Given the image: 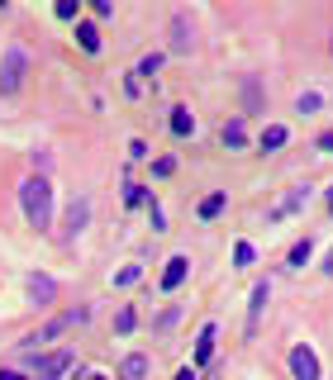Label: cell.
Masks as SVG:
<instances>
[{"label":"cell","instance_id":"obj_5","mask_svg":"<svg viewBox=\"0 0 333 380\" xmlns=\"http://www.w3.org/2000/svg\"><path fill=\"white\" fill-rule=\"evenodd\" d=\"M67 366H72V352H53V357H43V362H38V380H58Z\"/></svg>","mask_w":333,"mask_h":380},{"label":"cell","instance_id":"obj_8","mask_svg":"<svg viewBox=\"0 0 333 380\" xmlns=\"http://www.w3.org/2000/svg\"><path fill=\"white\" fill-rule=\"evenodd\" d=\"M77 43H81V52H100V29L95 24H77Z\"/></svg>","mask_w":333,"mask_h":380},{"label":"cell","instance_id":"obj_12","mask_svg":"<svg viewBox=\"0 0 333 380\" xmlns=\"http://www.w3.org/2000/svg\"><path fill=\"white\" fill-rule=\"evenodd\" d=\"M53 290H58V285L48 281V276H29V295L33 300H53Z\"/></svg>","mask_w":333,"mask_h":380},{"label":"cell","instance_id":"obj_1","mask_svg":"<svg viewBox=\"0 0 333 380\" xmlns=\"http://www.w3.org/2000/svg\"><path fill=\"white\" fill-rule=\"evenodd\" d=\"M19 205H24V219L33 228H48L53 223V186H48L43 176H29L24 186H19Z\"/></svg>","mask_w":333,"mask_h":380},{"label":"cell","instance_id":"obj_22","mask_svg":"<svg viewBox=\"0 0 333 380\" xmlns=\"http://www.w3.org/2000/svg\"><path fill=\"white\" fill-rule=\"evenodd\" d=\"M319 147H324V152H333V133H324V138H319Z\"/></svg>","mask_w":333,"mask_h":380},{"label":"cell","instance_id":"obj_4","mask_svg":"<svg viewBox=\"0 0 333 380\" xmlns=\"http://www.w3.org/2000/svg\"><path fill=\"white\" fill-rule=\"evenodd\" d=\"M305 200H310V190H305V186H295V190H285L281 200H276V205H271V214H267V219L276 223V219H285V214H295V209H300Z\"/></svg>","mask_w":333,"mask_h":380},{"label":"cell","instance_id":"obj_15","mask_svg":"<svg viewBox=\"0 0 333 380\" xmlns=\"http://www.w3.org/2000/svg\"><path fill=\"white\" fill-rule=\"evenodd\" d=\"M224 142H229V147H243V142H248V133H243V124H224Z\"/></svg>","mask_w":333,"mask_h":380},{"label":"cell","instance_id":"obj_6","mask_svg":"<svg viewBox=\"0 0 333 380\" xmlns=\"http://www.w3.org/2000/svg\"><path fill=\"white\" fill-rule=\"evenodd\" d=\"M186 271H190L186 257H172V262H167V271H162V290H176V285L186 281Z\"/></svg>","mask_w":333,"mask_h":380},{"label":"cell","instance_id":"obj_7","mask_svg":"<svg viewBox=\"0 0 333 380\" xmlns=\"http://www.w3.org/2000/svg\"><path fill=\"white\" fill-rule=\"evenodd\" d=\"M214 337H219V328H214V323H205V328H200V337H195V366H205V362H209V352H214Z\"/></svg>","mask_w":333,"mask_h":380},{"label":"cell","instance_id":"obj_24","mask_svg":"<svg viewBox=\"0 0 333 380\" xmlns=\"http://www.w3.org/2000/svg\"><path fill=\"white\" fill-rule=\"evenodd\" d=\"M0 380H24V376H19V371H0Z\"/></svg>","mask_w":333,"mask_h":380},{"label":"cell","instance_id":"obj_17","mask_svg":"<svg viewBox=\"0 0 333 380\" xmlns=\"http://www.w3.org/2000/svg\"><path fill=\"white\" fill-rule=\"evenodd\" d=\"M305 262H310V238H305V242H295V247H290V267H305Z\"/></svg>","mask_w":333,"mask_h":380},{"label":"cell","instance_id":"obj_16","mask_svg":"<svg viewBox=\"0 0 333 380\" xmlns=\"http://www.w3.org/2000/svg\"><path fill=\"white\" fill-rule=\"evenodd\" d=\"M219 209H224V195H205V200H200V219H214Z\"/></svg>","mask_w":333,"mask_h":380},{"label":"cell","instance_id":"obj_2","mask_svg":"<svg viewBox=\"0 0 333 380\" xmlns=\"http://www.w3.org/2000/svg\"><path fill=\"white\" fill-rule=\"evenodd\" d=\"M24 48H5V62H0V91L15 95L19 86H24Z\"/></svg>","mask_w":333,"mask_h":380},{"label":"cell","instance_id":"obj_21","mask_svg":"<svg viewBox=\"0 0 333 380\" xmlns=\"http://www.w3.org/2000/svg\"><path fill=\"white\" fill-rule=\"evenodd\" d=\"M158 67H162V57H158V52H153V57H143V67H138V77H153V72H158Z\"/></svg>","mask_w":333,"mask_h":380},{"label":"cell","instance_id":"obj_25","mask_svg":"<svg viewBox=\"0 0 333 380\" xmlns=\"http://www.w3.org/2000/svg\"><path fill=\"white\" fill-rule=\"evenodd\" d=\"M329 276H333V252H329Z\"/></svg>","mask_w":333,"mask_h":380},{"label":"cell","instance_id":"obj_14","mask_svg":"<svg viewBox=\"0 0 333 380\" xmlns=\"http://www.w3.org/2000/svg\"><path fill=\"white\" fill-rule=\"evenodd\" d=\"M81 223H86V200L72 205V214H67V233H81Z\"/></svg>","mask_w":333,"mask_h":380},{"label":"cell","instance_id":"obj_26","mask_svg":"<svg viewBox=\"0 0 333 380\" xmlns=\"http://www.w3.org/2000/svg\"><path fill=\"white\" fill-rule=\"evenodd\" d=\"M329 209H333V190H329Z\"/></svg>","mask_w":333,"mask_h":380},{"label":"cell","instance_id":"obj_23","mask_svg":"<svg viewBox=\"0 0 333 380\" xmlns=\"http://www.w3.org/2000/svg\"><path fill=\"white\" fill-rule=\"evenodd\" d=\"M176 380H195V371H190V366H186V371H176Z\"/></svg>","mask_w":333,"mask_h":380},{"label":"cell","instance_id":"obj_9","mask_svg":"<svg viewBox=\"0 0 333 380\" xmlns=\"http://www.w3.org/2000/svg\"><path fill=\"white\" fill-rule=\"evenodd\" d=\"M285 138H290V133H285L281 124H271V128H262V152H276V147H285Z\"/></svg>","mask_w":333,"mask_h":380},{"label":"cell","instance_id":"obj_3","mask_svg":"<svg viewBox=\"0 0 333 380\" xmlns=\"http://www.w3.org/2000/svg\"><path fill=\"white\" fill-rule=\"evenodd\" d=\"M290 371H295V380H319V357L310 347H295L290 352Z\"/></svg>","mask_w":333,"mask_h":380},{"label":"cell","instance_id":"obj_20","mask_svg":"<svg viewBox=\"0 0 333 380\" xmlns=\"http://www.w3.org/2000/svg\"><path fill=\"white\" fill-rule=\"evenodd\" d=\"M234 262H238V267H253V247H248V242H238V247H234Z\"/></svg>","mask_w":333,"mask_h":380},{"label":"cell","instance_id":"obj_18","mask_svg":"<svg viewBox=\"0 0 333 380\" xmlns=\"http://www.w3.org/2000/svg\"><path fill=\"white\" fill-rule=\"evenodd\" d=\"M114 328H119V332H133V309H129V304L114 314Z\"/></svg>","mask_w":333,"mask_h":380},{"label":"cell","instance_id":"obj_10","mask_svg":"<svg viewBox=\"0 0 333 380\" xmlns=\"http://www.w3.org/2000/svg\"><path fill=\"white\" fill-rule=\"evenodd\" d=\"M172 33H176V38H172V48H176V52H190V29H186V15H176Z\"/></svg>","mask_w":333,"mask_h":380},{"label":"cell","instance_id":"obj_19","mask_svg":"<svg viewBox=\"0 0 333 380\" xmlns=\"http://www.w3.org/2000/svg\"><path fill=\"white\" fill-rule=\"evenodd\" d=\"M81 0H58V19H77Z\"/></svg>","mask_w":333,"mask_h":380},{"label":"cell","instance_id":"obj_27","mask_svg":"<svg viewBox=\"0 0 333 380\" xmlns=\"http://www.w3.org/2000/svg\"><path fill=\"white\" fill-rule=\"evenodd\" d=\"M91 380H110V376H91Z\"/></svg>","mask_w":333,"mask_h":380},{"label":"cell","instance_id":"obj_11","mask_svg":"<svg viewBox=\"0 0 333 380\" xmlns=\"http://www.w3.org/2000/svg\"><path fill=\"white\" fill-rule=\"evenodd\" d=\"M172 133H176V138L195 133V119H190V110H172Z\"/></svg>","mask_w":333,"mask_h":380},{"label":"cell","instance_id":"obj_13","mask_svg":"<svg viewBox=\"0 0 333 380\" xmlns=\"http://www.w3.org/2000/svg\"><path fill=\"white\" fill-rule=\"evenodd\" d=\"M143 376H148V362L143 357H129L124 371H119V380H143Z\"/></svg>","mask_w":333,"mask_h":380}]
</instances>
